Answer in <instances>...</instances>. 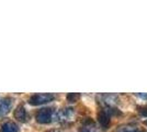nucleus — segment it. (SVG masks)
<instances>
[{
  "mask_svg": "<svg viewBox=\"0 0 147 132\" xmlns=\"http://www.w3.org/2000/svg\"><path fill=\"white\" fill-rule=\"evenodd\" d=\"M55 99V96L53 94H35L32 95L29 98V104L32 106H40L51 102Z\"/></svg>",
  "mask_w": 147,
  "mask_h": 132,
  "instance_id": "nucleus-1",
  "label": "nucleus"
},
{
  "mask_svg": "<svg viewBox=\"0 0 147 132\" xmlns=\"http://www.w3.org/2000/svg\"><path fill=\"white\" fill-rule=\"evenodd\" d=\"M54 113L55 112L53 108H42L36 113V121L42 125H47L53 120Z\"/></svg>",
  "mask_w": 147,
  "mask_h": 132,
  "instance_id": "nucleus-2",
  "label": "nucleus"
},
{
  "mask_svg": "<svg viewBox=\"0 0 147 132\" xmlns=\"http://www.w3.org/2000/svg\"><path fill=\"white\" fill-rule=\"evenodd\" d=\"M75 116V110L73 108H64L59 111L54 113V118L57 121H61V122H67L74 118Z\"/></svg>",
  "mask_w": 147,
  "mask_h": 132,
  "instance_id": "nucleus-3",
  "label": "nucleus"
},
{
  "mask_svg": "<svg viewBox=\"0 0 147 132\" xmlns=\"http://www.w3.org/2000/svg\"><path fill=\"white\" fill-rule=\"evenodd\" d=\"M12 105H13V99L9 98V97L0 99V117L6 116L7 113L10 112V110L12 108Z\"/></svg>",
  "mask_w": 147,
  "mask_h": 132,
  "instance_id": "nucleus-4",
  "label": "nucleus"
},
{
  "mask_svg": "<svg viewBox=\"0 0 147 132\" xmlns=\"http://www.w3.org/2000/svg\"><path fill=\"white\" fill-rule=\"evenodd\" d=\"M110 118L111 116L104 109H102L98 113V121L99 123H100V126L102 127L103 129H108L109 128V126H110Z\"/></svg>",
  "mask_w": 147,
  "mask_h": 132,
  "instance_id": "nucleus-5",
  "label": "nucleus"
},
{
  "mask_svg": "<svg viewBox=\"0 0 147 132\" xmlns=\"http://www.w3.org/2000/svg\"><path fill=\"white\" fill-rule=\"evenodd\" d=\"M14 118L18 120V121H21V122H25L26 121V118H28V114H26V110L25 108L20 105L17 107V109L14 110Z\"/></svg>",
  "mask_w": 147,
  "mask_h": 132,
  "instance_id": "nucleus-6",
  "label": "nucleus"
},
{
  "mask_svg": "<svg viewBox=\"0 0 147 132\" xmlns=\"http://www.w3.org/2000/svg\"><path fill=\"white\" fill-rule=\"evenodd\" d=\"M0 132H19V127L14 122H6L0 128Z\"/></svg>",
  "mask_w": 147,
  "mask_h": 132,
  "instance_id": "nucleus-7",
  "label": "nucleus"
},
{
  "mask_svg": "<svg viewBox=\"0 0 147 132\" xmlns=\"http://www.w3.org/2000/svg\"><path fill=\"white\" fill-rule=\"evenodd\" d=\"M117 132H145L143 131L142 129H140L138 127L135 126H131V125H127V126H121L117 128Z\"/></svg>",
  "mask_w": 147,
  "mask_h": 132,
  "instance_id": "nucleus-8",
  "label": "nucleus"
},
{
  "mask_svg": "<svg viewBox=\"0 0 147 132\" xmlns=\"http://www.w3.org/2000/svg\"><path fill=\"white\" fill-rule=\"evenodd\" d=\"M117 100V96L114 95H103L102 96V102L105 107H112V104Z\"/></svg>",
  "mask_w": 147,
  "mask_h": 132,
  "instance_id": "nucleus-9",
  "label": "nucleus"
},
{
  "mask_svg": "<svg viewBox=\"0 0 147 132\" xmlns=\"http://www.w3.org/2000/svg\"><path fill=\"white\" fill-rule=\"evenodd\" d=\"M80 132H99L97 130V128L94 127L93 122L91 120L88 121V123H85V126L80 129Z\"/></svg>",
  "mask_w": 147,
  "mask_h": 132,
  "instance_id": "nucleus-10",
  "label": "nucleus"
},
{
  "mask_svg": "<svg viewBox=\"0 0 147 132\" xmlns=\"http://www.w3.org/2000/svg\"><path fill=\"white\" fill-rule=\"evenodd\" d=\"M67 101L68 102H76L80 98L79 94H75V93H70V94L67 95Z\"/></svg>",
  "mask_w": 147,
  "mask_h": 132,
  "instance_id": "nucleus-11",
  "label": "nucleus"
},
{
  "mask_svg": "<svg viewBox=\"0 0 147 132\" xmlns=\"http://www.w3.org/2000/svg\"><path fill=\"white\" fill-rule=\"evenodd\" d=\"M138 111L143 116H147V107H145V106L144 107H138Z\"/></svg>",
  "mask_w": 147,
  "mask_h": 132,
  "instance_id": "nucleus-12",
  "label": "nucleus"
},
{
  "mask_svg": "<svg viewBox=\"0 0 147 132\" xmlns=\"http://www.w3.org/2000/svg\"><path fill=\"white\" fill-rule=\"evenodd\" d=\"M46 132H59V131H57V130H49V131H46Z\"/></svg>",
  "mask_w": 147,
  "mask_h": 132,
  "instance_id": "nucleus-13",
  "label": "nucleus"
},
{
  "mask_svg": "<svg viewBox=\"0 0 147 132\" xmlns=\"http://www.w3.org/2000/svg\"><path fill=\"white\" fill-rule=\"evenodd\" d=\"M145 123H146V125H147V120H146V121H145Z\"/></svg>",
  "mask_w": 147,
  "mask_h": 132,
  "instance_id": "nucleus-14",
  "label": "nucleus"
}]
</instances>
